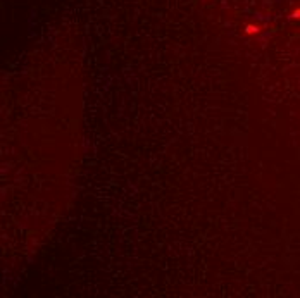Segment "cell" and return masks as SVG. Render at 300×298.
<instances>
[{"label":"cell","mask_w":300,"mask_h":298,"mask_svg":"<svg viewBox=\"0 0 300 298\" xmlns=\"http://www.w3.org/2000/svg\"><path fill=\"white\" fill-rule=\"evenodd\" d=\"M259 33H261V26H257V24H247L245 26V35L254 36V35H259Z\"/></svg>","instance_id":"1"},{"label":"cell","mask_w":300,"mask_h":298,"mask_svg":"<svg viewBox=\"0 0 300 298\" xmlns=\"http://www.w3.org/2000/svg\"><path fill=\"white\" fill-rule=\"evenodd\" d=\"M291 19H300V7L293 9V12H291Z\"/></svg>","instance_id":"2"}]
</instances>
